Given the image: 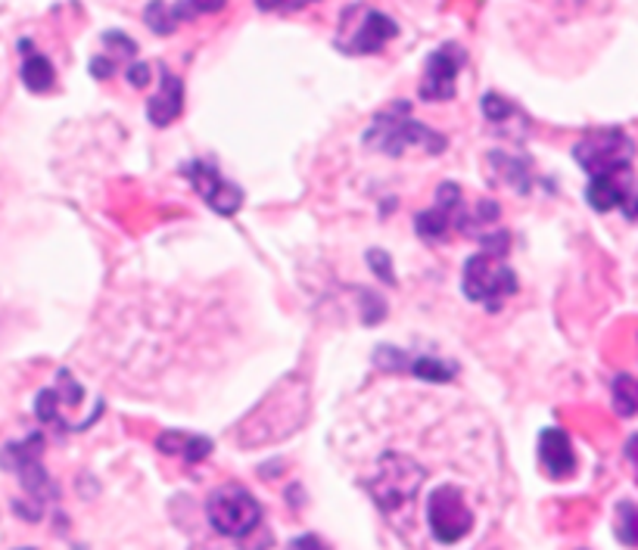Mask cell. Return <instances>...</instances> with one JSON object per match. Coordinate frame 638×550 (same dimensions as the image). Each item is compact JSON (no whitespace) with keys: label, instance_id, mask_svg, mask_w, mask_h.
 I'll use <instances>...</instances> for the list:
<instances>
[{"label":"cell","instance_id":"obj_1","mask_svg":"<svg viewBox=\"0 0 638 550\" xmlns=\"http://www.w3.org/2000/svg\"><path fill=\"white\" fill-rule=\"evenodd\" d=\"M365 146L378 150L383 156H403L408 146H421L424 153L436 156L446 150V138L433 128H426L421 121H414L408 113V103L386 106L383 113L374 115L371 128L365 131Z\"/></svg>","mask_w":638,"mask_h":550},{"label":"cell","instance_id":"obj_2","mask_svg":"<svg viewBox=\"0 0 638 550\" xmlns=\"http://www.w3.org/2000/svg\"><path fill=\"white\" fill-rule=\"evenodd\" d=\"M518 293V274L498 253H476L464 265V296L471 302L486 305L489 311H498L501 302Z\"/></svg>","mask_w":638,"mask_h":550},{"label":"cell","instance_id":"obj_3","mask_svg":"<svg viewBox=\"0 0 638 550\" xmlns=\"http://www.w3.org/2000/svg\"><path fill=\"white\" fill-rule=\"evenodd\" d=\"M424 466L414 463L405 455H383L378 463V473L371 476L368 488L374 495V501L380 504L383 513H393V510H403L414 501V495L421 491V482H424Z\"/></svg>","mask_w":638,"mask_h":550},{"label":"cell","instance_id":"obj_4","mask_svg":"<svg viewBox=\"0 0 638 550\" xmlns=\"http://www.w3.org/2000/svg\"><path fill=\"white\" fill-rule=\"evenodd\" d=\"M206 516H209L215 532H221L228 538H243L261 523V507L243 485L228 482L209 495Z\"/></svg>","mask_w":638,"mask_h":550},{"label":"cell","instance_id":"obj_5","mask_svg":"<svg viewBox=\"0 0 638 550\" xmlns=\"http://www.w3.org/2000/svg\"><path fill=\"white\" fill-rule=\"evenodd\" d=\"M633 140L623 131L608 128V131H591L573 146V156L579 162V168H586L591 178H604V175H620V171H633Z\"/></svg>","mask_w":638,"mask_h":550},{"label":"cell","instance_id":"obj_6","mask_svg":"<svg viewBox=\"0 0 638 550\" xmlns=\"http://www.w3.org/2000/svg\"><path fill=\"white\" fill-rule=\"evenodd\" d=\"M426 520H430V532L436 541H443V545L461 541L473 526V513L464 501V491L458 485H439L430 495Z\"/></svg>","mask_w":638,"mask_h":550},{"label":"cell","instance_id":"obj_7","mask_svg":"<svg viewBox=\"0 0 638 550\" xmlns=\"http://www.w3.org/2000/svg\"><path fill=\"white\" fill-rule=\"evenodd\" d=\"M468 63V53L461 44H443L436 47L426 56L424 78H421V100L439 103V100H451L455 97V81Z\"/></svg>","mask_w":638,"mask_h":550},{"label":"cell","instance_id":"obj_8","mask_svg":"<svg viewBox=\"0 0 638 550\" xmlns=\"http://www.w3.org/2000/svg\"><path fill=\"white\" fill-rule=\"evenodd\" d=\"M181 171L190 178L193 190L206 200V206L218 212V215H234L237 208L243 206V190L234 187L228 178H221L218 168H213V165L193 159Z\"/></svg>","mask_w":638,"mask_h":550},{"label":"cell","instance_id":"obj_9","mask_svg":"<svg viewBox=\"0 0 638 550\" xmlns=\"http://www.w3.org/2000/svg\"><path fill=\"white\" fill-rule=\"evenodd\" d=\"M461 212H464L461 190H458V183L446 181L436 190V203L430 208H424V212L414 218V228H418V233H421L424 240H430V243H433V240H443L446 230L458 225Z\"/></svg>","mask_w":638,"mask_h":550},{"label":"cell","instance_id":"obj_10","mask_svg":"<svg viewBox=\"0 0 638 550\" xmlns=\"http://www.w3.org/2000/svg\"><path fill=\"white\" fill-rule=\"evenodd\" d=\"M163 75V81H160V91L150 97V103H146V115H150V121L153 125H160V128H166L171 125L181 110H184V85H181V78L175 75V72H168L166 66L160 69Z\"/></svg>","mask_w":638,"mask_h":550},{"label":"cell","instance_id":"obj_11","mask_svg":"<svg viewBox=\"0 0 638 550\" xmlns=\"http://www.w3.org/2000/svg\"><path fill=\"white\" fill-rule=\"evenodd\" d=\"M539 463L551 479H564L576 470L573 445L564 430H545L539 436Z\"/></svg>","mask_w":638,"mask_h":550},{"label":"cell","instance_id":"obj_12","mask_svg":"<svg viewBox=\"0 0 638 550\" xmlns=\"http://www.w3.org/2000/svg\"><path fill=\"white\" fill-rule=\"evenodd\" d=\"M213 10H221V3H146L143 20L156 35H168L181 20H190L193 13H213Z\"/></svg>","mask_w":638,"mask_h":550},{"label":"cell","instance_id":"obj_13","mask_svg":"<svg viewBox=\"0 0 638 550\" xmlns=\"http://www.w3.org/2000/svg\"><path fill=\"white\" fill-rule=\"evenodd\" d=\"M396 31H399V25L393 23L390 16H383L380 10H368V20L358 28L353 44L346 47V53H378L386 41L396 38Z\"/></svg>","mask_w":638,"mask_h":550},{"label":"cell","instance_id":"obj_14","mask_svg":"<svg viewBox=\"0 0 638 550\" xmlns=\"http://www.w3.org/2000/svg\"><path fill=\"white\" fill-rule=\"evenodd\" d=\"M156 445H160L163 455H181V458L190 460V463L209 458V451H213V442L206 436H188V433H178V430L163 433Z\"/></svg>","mask_w":638,"mask_h":550},{"label":"cell","instance_id":"obj_15","mask_svg":"<svg viewBox=\"0 0 638 550\" xmlns=\"http://www.w3.org/2000/svg\"><path fill=\"white\" fill-rule=\"evenodd\" d=\"M53 78H56V72L50 66L48 56H41V53H31V56H25L23 60V81L28 91L35 93H44L53 88Z\"/></svg>","mask_w":638,"mask_h":550},{"label":"cell","instance_id":"obj_16","mask_svg":"<svg viewBox=\"0 0 638 550\" xmlns=\"http://www.w3.org/2000/svg\"><path fill=\"white\" fill-rule=\"evenodd\" d=\"M408 370L414 373V376H421L426 383H449L451 376H455V364H446V361H439V358H414Z\"/></svg>","mask_w":638,"mask_h":550},{"label":"cell","instance_id":"obj_17","mask_svg":"<svg viewBox=\"0 0 638 550\" xmlns=\"http://www.w3.org/2000/svg\"><path fill=\"white\" fill-rule=\"evenodd\" d=\"M489 162L501 168V178L508 181V187H514V190H521L526 193V183H529V171H526V162H518L514 156H505V153H493Z\"/></svg>","mask_w":638,"mask_h":550},{"label":"cell","instance_id":"obj_18","mask_svg":"<svg viewBox=\"0 0 638 550\" xmlns=\"http://www.w3.org/2000/svg\"><path fill=\"white\" fill-rule=\"evenodd\" d=\"M483 115L493 121V125H505V121H518L521 118V110L514 106V103H508L505 97H498V93H486L483 97Z\"/></svg>","mask_w":638,"mask_h":550},{"label":"cell","instance_id":"obj_19","mask_svg":"<svg viewBox=\"0 0 638 550\" xmlns=\"http://www.w3.org/2000/svg\"><path fill=\"white\" fill-rule=\"evenodd\" d=\"M616 535L623 545L638 548V507L636 504H620L616 510Z\"/></svg>","mask_w":638,"mask_h":550},{"label":"cell","instance_id":"obj_20","mask_svg":"<svg viewBox=\"0 0 638 550\" xmlns=\"http://www.w3.org/2000/svg\"><path fill=\"white\" fill-rule=\"evenodd\" d=\"M368 265L374 268V274H378L383 283H396L393 265H390V255L383 253V250H371V253H368Z\"/></svg>","mask_w":638,"mask_h":550},{"label":"cell","instance_id":"obj_21","mask_svg":"<svg viewBox=\"0 0 638 550\" xmlns=\"http://www.w3.org/2000/svg\"><path fill=\"white\" fill-rule=\"evenodd\" d=\"M290 550H328L324 541H318V535H299L290 541Z\"/></svg>","mask_w":638,"mask_h":550},{"label":"cell","instance_id":"obj_22","mask_svg":"<svg viewBox=\"0 0 638 550\" xmlns=\"http://www.w3.org/2000/svg\"><path fill=\"white\" fill-rule=\"evenodd\" d=\"M146 78H150V69H146L143 63H135V66L128 69V81H131L135 88H143V85H146Z\"/></svg>","mask_w":638,"mask_h":550},{"label":"cell","instance_id":"obj_23","mask_svg":"<svg viewBox=\"0 0 638 550\" xmlns=\"http://www.w3.org/2000/svg\"><path fill=\"white\" fill-rule=\"evenodd\" d=\"M91 72H94L97 78H110L113 75V63H106V56H94L91 60Z\"/></svg>","mask_w":638,"mask_h":550},{"label":"cell","instance_id":"obj_24","mask_svg":"<svg viewBox=\"0 0 638 550\" xmlns=\"http://www.w3.org/2000/svg\"><path fill=\"white\" fill-rule=\"evenodd\" d=\"M626 458L633 460V463L638 466V436L629 438V445H626Z\"/></svg>","mask_w":638,"mask_h":550}]
</instances>
